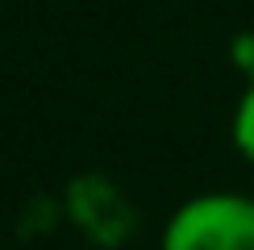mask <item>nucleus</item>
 <instances>
[{"mask_svg":"<svg viewBox=\"0 0 254 250\" xmlns=\"http://www.w3.org/2000/svg\"><path fill=\"white\" fill-rule=\"evenodd\" d=\"M158 250H254V196L200 192L167 217Z\"/></svg>","mask_w":254,"mask_h":250,"instance_id":"nucleus-1","label":"nucleus"},{"mask_svg":"<svg viewBox=\"0 0 254 250\" xmlns=\"http://www.w3.org/2000/svg\"><path fill=\"white\" fill-rule=\"evenodd\" d=\"M229 133H234V146L246 163H254V75L242 88V96L234 104V121H229Z\"/></svg>","mask_w":254,"mask_h":250,"instance_id":"nucleus-2","label":"nucleus"},{"mask_svg":"<svg viewBox=\"0 0 254 250\" xmlns=\"http://www.w3.org/2000/svg\"><path fill=\"white\" fill-rule=\"evenodd\" d=\"M250 196H254V192H250Z\"/></svg>","mask_w":254,"mask_h":250,"instance_id":"nucleus-3","label":"nucleus"}]
</instances>
